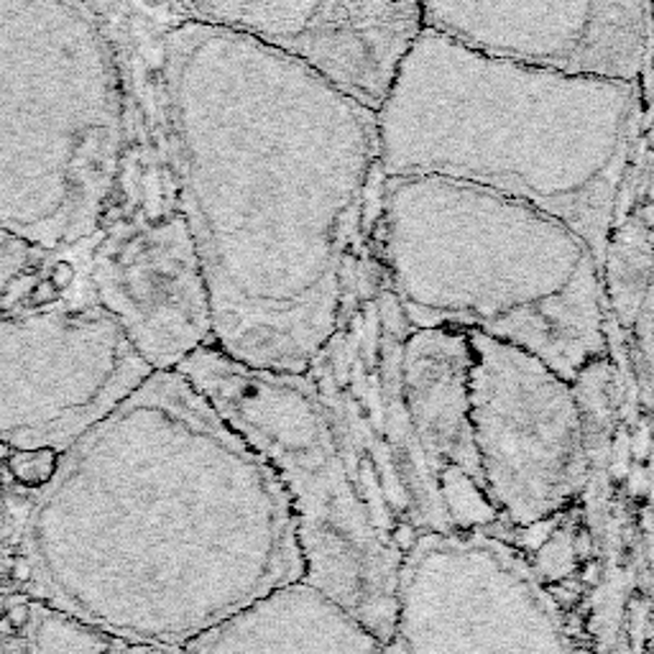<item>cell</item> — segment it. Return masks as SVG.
<instances>
[{
  "mask_svg": "<svg viewBox=\"0 0 654 654\" xmlns=\"http://www.w3.org/2000/svg\"><path fill=\"white\" fill-rule=\"evenodd\" d=\"M154 59L215 348L304 374L374 250L376 110L281 51L182 16L156 28Z\"/></svg>",
  "mask_w": 654,
  "mask_h": 654,
  "instance_id": "obj_1",
  "label": "cell"
},
{
  "mask_svg": "<svg viewBox=\"0 0 654 654\" xmlns=\"http://www.w3.org/2000/svg\"><path fill=\"white\" fill-rule=\"evenodd\" d=\"M65 453L67 596L128 644L185 646L304 581L279 478L177 371Z\"/></svg>",
  "mask_w": 654,
  "mask_h": 654,
  "instance_id": "obj_2",
  "label": "cell"
},
{
  "mask_svg": "<svg viewBox=\"0 0 654 654\" xmlns=\"http://www.w3.org/2000/svg\"><path fill=\"white\" fill-rule=\"evenodd\" d=\"M650 80L570 74L481 55L430 28L376 110L384 177H440L529 202L591 248L598 269Z\"/></svg>",
  "mask_w": 654,
  "mask_h": 654,
  "instance_id": "obj_3",
  "label": "cell"
},
{
  "mask_svg": "<svg viewBox=\"0 0 654 654\" xmlns=\"http://www.w3.org/2000/svg\"><path fill=\"white\" fill-rule=\"evenodd\" d=\"M374 254L409 330L481 332L565 382L608 355L600 269L550 212L440 177H384Z\"/></svg>",
  "mask_w": 654,
  "mask_h": 654,
  "instance_id": "obj_4",
  "label": "cell"
},
{
  "mask_svg": "<svg viewBox=\"0 0 654 654\" xmlns=\"http://www.w3.org/2000/svg\"><path fill=\"white\" fill-rule=\"evenodd\" d=\"M124 151V72L95 0H0V233L93 238Z\"/></svg>",
  "mask_w": 654,
  "mask_h": 654,
  "instance_id": "obj_5",
  "label": "cell"
},
{
  "mask_svg": "<svg viewBox=\"0 0 654 654\" xmlns=\"http://www.w3.org/2000/svg\"><path fill=\"white\" fill-rule=\"evenodd\" d=\"M170 16L128 3L110 19L124 72V151L108 210L90 238L87 277L151 371L215 346L208 287L174 172L154 36Z\"/></svg>",
  "mask_w": 654,
  "mask_h": 654,
  "instance_id": "obj_6",
  "label": "cell"
},
{
  "mask_svg": "<svg viewBox=\"0 0 654 654\" xmlns=\"http://www.w3.org/2000/svg\"><path fill=\"white\" fill-rule=\"evenodd\" d=\"M174 371L279 478L304 581L389 642L401 552L371 522L310 376L250 369L215 346L197 348Z\"/></svg>",
  "mask_w": 654,
  "mask_h": 654,
  "instance_id": "obj_7",
  "label": "cell"
},
{
  "mask_svg": "<svg viewBox=\"0 0 654 654\" xmlns=\"http://www.w3.org/2000/svg\"><path fill=\"white\" fill-rule=\"evenodd\" d=\"M407 332L371 250L336 330L304 371L371 522L401 554L420 535L453 529L401 394Z\"/></svg>",
  "mask_w": 654,
  "mask_h": 654,
  "instance_id": "obj_8",
  "label": "cell"
},
{
  "mask_svg": "<svg viewBox=\"0 0 654 654\" xmlns=\"http://www.w3.org/2000/svg\"><path fill=\"white\" fill-rule=\"evenodd\" d=\"M389 654H575L532 570L483 532L420 535L401 554Z\"/></svg>",
  "mask_w": 654,
  "mask_h": 654,
  "instance_id": "obj_9",
  "label": "cell"
},
{
  "mask_svg": "<svg viewBox=\"0 0 654 654\" xmlns=\"http://www.w3.org/2000/svg\"><path fill=\"white\" fill-rule=\"evenodd\" d=\"M470 422L499 519L537 527L591 483L573 386L535 355L468 332Z\"/></svg>",
  "mask_w": 654,
  "mask_h": 654,
  "instance_id": "obj_10",
  "label": "cell"
},
{
  "mask_svg": "<svg viewBox=\"0 0 654 654\" xmlns=\"http://www.w3.org/2000/svg\"><path fill=\"white\" fill-rule=\"evenodd\" d=\"M460 47L570 74L650 80V0H417Z\"/></svg>",
  "mask_w": 654,
  "mask_h": 654,
  "instance_id": "obj_11",
  "label": "cell"
},
{
  "mask_svg": "<svg viewBox=\"0 0 654 654\" xmlns=\"http://www.w3.org/2000/svg\"><path fill=\"white\" fill-rule=\"evenodd\" d=\"M195 24L246 36L296 59L378 110L409 44L417 0H177Z\"/></svg>",
  "mask_w": 654,
  "mask_h": 654,
  "instance_id": "obj_12",
  "label": "cell"
},
{
  "mask_svg": "<svg viewBox=\"0 0 654 654\" xmlns=\"http://www.w3.org/2000/svg\"><path fill=\"white\" fill-rule=\"evenodd\" d=\"M401 394L451 527L491 529L499 514L486 497L470 422L468 332L409 330L401 346Z\"/></svg>",
  "mask_w": 654,
  "mask_h": 654,
  "instance_id": "obj_13",
  "label": "cell"
},
{
  "mask_svg": "<svg viewBox=\"0 0 654 654\" xmlns=\"http://www.w3.org/2000/svg\"><path fill=\"white\" fill-rule=\"evenodd\" d=\"M608 327L619 336L637 394L650 409L652 378V143L639 133L623 172L600 261Z\"/></svg>",
  "mask_w": 654,
  "mask_h": 654,
  "instance_id": "obj_14",
  "label": "cell"
},
{
  "mask_svg": "<svg viewBox=\"0 0 654 654\" xmlns=\"http://www.w3.org/2000/svg\"><path fill=\"white\" fill-rule=\"evenodd\" d=\"M182 654H389L348 608L307 581L256 598L202 631Z\"/></svg>",
  "mask_w": 654,
  "mask_h": 654,
  "instance_id": "obj_15",
  "label": "cell"
},
{
  "mask_svg": "<svg viewBox=\"0 0 654 654\" xmlns=\"http://www.w3.org/2000/svg\"><path fill=\"white\" fill-rule=\"evenodd\" d=\"M59 463H62V453L55 447H34V451H13L5 466L21 486L44 489L59 474Z\"/></svg>",
  "mask_w": 654,
  "mask_h": 654,
  "instance_id": "obj_16",
  "label": "cell"
},
{
  "mask_svg": "<svg viewBox=\"0 0 654 654\" xmlns=\"http://www.w3.org/2000/svg\"><path fill=\"white\" fill-rule=\"evenodd\" d=\"M39 254L42 250H36L32 246H26V243L0 233V289L9 284L16 273L24 271Z\"/></svg>",
  "mask_w": 654,
  "mask_h": 654,
  "instance_id": "obj_17",
  "label": "cell"
},
{
  "mask_svg": "<svg viewBox=\"0 0 654 654\" xmlns=\"http://www.w3.org/2000/svg\"><path fill=\"white\" fill-rule=\"evenodd\" d=\"M5 619H9L11 629L21 631L26 627L28 621H32V606H28V598L26 596H16L9 600V608H5Z\"/></svg>",
  "mask_w": 654,
  "mask_h": 654,
  "instance_id": "obj_18",
  "label": "cell"
},
{
  "mask_svg": "<svg viewBox=\"0 0 654 654\" xmlns=\"http://www.w3.org/2000/svg\"><path fill=\"white\" fill-rule=\"evenodd\" d=\"M124 654H182V646H172V644H128Z\"/></svg>",
  "mask_w": 654,
  "mask_h": 654,
  "instance_id": "obj_19",
  "label": "cell"
},
{
  "mask_svg": "<svg viewBox=\"0 0 654 654\" xmlns=\"http://www.w3.org/2000/svg\"><path fill=\"white\" fill-rule=\"evenodd\" d=\"M11 577H13V581H16V583H28V581H32V560L24 558V554H19V558H13Z\"/></svg>",
  "mask_w": 654,
  "mask_h": 654,
  "instance_id": "obj_20",
  "label": "cell"
},
{
  "mask_svg": "<svg viewBox=\"0 0 654 654\" xmlns=\"http://www.w3.org/2000/svg\"><path fill=\"white\" fill-rule=\"evenodd\" d=\"M11 453H13L11 443H5V440H0V466H5V460L11 458Z\"/></svg>",
  "mask_w": 654,
  "mask_h": 654,
  "instance_id": "obj_21",
  "label": "cell"
},
{
  "mask_svg": "<svg viewBox=\"0 0 654 654\" xmlns=\"http://www.w3.org/2000/svg\"><path fill=\"white\" fill-rule=\"evenodd\" d=\"M0 522H3V514H0Z\"/></svg>",
  "mask_w": 654,
  "mask_h": 654,
  "instance_id": "obj_22",
  "label": "cell"
}]
</instances>
